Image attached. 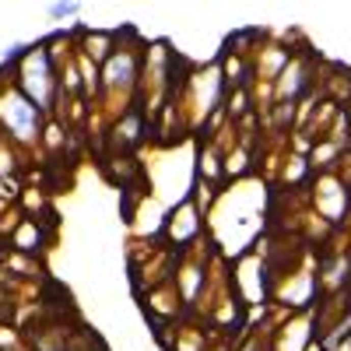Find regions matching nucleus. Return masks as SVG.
Returning <instances> with one entry per match:
<instances>
[{
	"mask_svg": "<svg viewBox=\"0 0 351 351\" xmlns=\"http://www.w3.org/2000/svg\"><path fill=\"white\" fill-rule=\"evenodd\" d=\"M77 11H81V4H53V7H49L53 18H70V14H77Z\"/></svg>",
	"mask_w": 351,
	"mask_h": 351,
	"instance_id": "f257e3e1",
	"label": "nucleus"
}]
</instances>
